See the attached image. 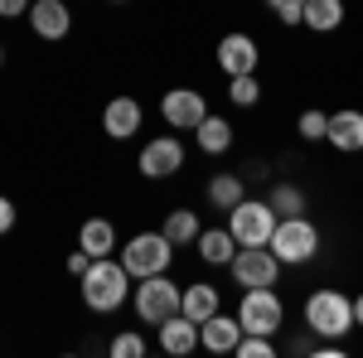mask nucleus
<instances>
[{
  "instance_id": "obj_1",
  "label": "nucleus",
  "mask_w": 363,
  "mask_h": 358,
  "mask_svg": "<svg viewBox=\"0 0 363 358\" xmlns=\"http://www.w3.org/2000/svg\"><path fill=\"white\" fill-rule=\"evenodd\" d=\"M78 286H83V305L87 310H97V315H112L126 305L131 296V272L112 262V257H92V267L78 276Z\"/></svg>"
},
{
  "instance_id": "obj_3",
  "label": "nucleus",
  "mask_w": 363,
  "mask_h": 358,
  "mask_svg": "<svg viewBox=\"0 0 363 358\" xmlns=\"http://www.w3.org/2000/svg\"><path fill=\"white\" fill-rule=\"evenodd\" d=\"M267 247L281 257V267H306L310 257L320 252V228H315L306 213H296V218H277V233H272Z\"/></svg>"
},
{
  "instance_id": "obj_18",
  "label": "nucleus",
  "mask_w": 363,
  "mask_h": 358,
  "mask_svg": "<svg viewBox=\"0 0 363 358\" xmlns=\"http://www.w3.org/2000/svg\"><path fill=\"white\" fill-rule=\"evenodd\" d=\"M199 257H203L208 267H228V262L238 257V237H233L228 228H208V233H199Z\"/></svg>"
},
{
  "instance_id": "obj_5",
  "label": "nucleus",
  "mask_w": 363,
  "mask_h": 358,
  "mask_svg": "<svg viewBox=\"0 0 363 358\" xmlns=\"http://www.w3.org/2000/svg\"><path fill=\"white\" fill-rule=\"evenodd\" d=\"M277 208L262 203V198H242L233 213H228V233L238 237V247H267L272 233H277Z\"/></svg>"
},
{
  "instance_id": "obj_19",
  "label": "nucleus",
  "mask_w": 363,
  "mask_h": 358,
  "mask_svg": "<svg viewBox=\"0 0 363 358\" xmlns=\"http://www.w3.org/2000/svg\"><path fill=\"white\" fill-rule=\"evenodd\" d=\"M242 198H247V184H242L238 174H228V169H223V174H213V179H208V208H223V213H233Z\"/></svg>"
},
{
  "instance_id": "obj_4",
  "label": "nucleus",
  "mask_w": 363,
  "mask_h": 358,
  "mask_svg": "<svg viewBox=\"0 0 363 358\" xmlns=\"http://www.w3.org/2000/svg\"><path fill=\"white\" fill-rule=\"evenodd\" d=\"M116 262L131 272V281H140V276H160V272H169V262H174V242H169L165 233H136V237L121 247Z\"/></svg>"
},
{
  "instance_id": "obj_9",
  "label": "nucleus",
  "mask_w": 363,
  "mask_h": 358,
  "mask_svg": "<svg viewBox=\"0 0 363 358\" xmlns=\"http://www.w3.org/2000/svg\"><path fill=\"white\" fill-rule=\"evenodd\" d=\"M136 169L145 174V179H169V174H179V169H184V145H179L174 136L145 140V145H140Z\"/></svg>"
},
{
  "instance_id": "obj_29",
  "label": "nucleus",
  "mask_w": 363,
  "mask_h": 358,
  "mask_svg": "<svg viewBox=\"0 0 363 358\" xmlns=\"http://www.w3.org/2000/svg\"><path fill=\"white\" fill-rule=\"evenodd\" d=\"M112 354L116 358H140V354H145V339H140V334H116V339H112Z\"/></svg>"
},
{
  "instance_id": "obj_33",
  "label": "nucleus",
  "mask_w": 363,
  "mask_h": 358,
  "mask_svg": "<svg viewBox=\"0 0 363 358\" xmlns=\"http://www.w3.org/2000/svg\"><path fill=\"white\" fill-rule=\"evenodd\" d=\"M354 325H363V296H354Z\"/></svg>"
},
{
  "instance_id": "obj_27",
  "label": "nucleus",
  "mask_w": 363,
  "mask_h": 358,
  "mask_svg": "<svg viewBox=\"0 0 363 358\" xmlns=\"http://www.w3.org/2000/svg\"><path fill=\"white\" fill-rule=\"evenodd\" d=\"M267 10L286 20V25H301V15H306V0H267Z\"/></svg>"
},
{
  "instance_id": "obj_24",
  "label": "nucleus",
  "mask_w": 363,
  "mask_h": 358,
  "mask_svg": "<svg viewBox=\"0 0 363 358\" xmlns=\"http://www.w3.org/2000/svg\"><path fill=\"white\" fill-rule=\"evenodd\" d=\"M272 208H277L281 218H296V213H306V194L296 189V184H277L272 189V198H267Z\"/></svg>"
},
{
  "instance_id": "obj_10",
  "label": "nucleus",
  "mask_w": 363,
  "mask_h": 358,
  "mask_svg": "<svg viewBox=\"0 0 363 358\" xmlns=\"http://www.w3.org/2000/svg\"><path fill=\"white\" fill-rule=\"evenodd\" d=\"M160 111H165V121L174 131H194L199 121L208 116V102H203V92H194V87H174V92H165Z\"/></svg>"
},
{
  "instance_id": "obj_2",
  "label": "nucleus",
  "mask_w": 363,
  "mask_h": 358,
  "mask_svg": "<svg viewBox=\"0 0 363 358\" xmlns=\"http://www.w3.org/2000/svg\"><path fill=\"white\" fill-rule=\"evenodd\" d=\"M306 330L320 339H344L354 330V301L344 291H315L306 301Z\"/></svg>"
},
{
  "instance_id": "obj_22",
  "label": "nucleus",
  "mask_w": 363,
  "mask_h": 358,
  "mask_svg": "<svg viewBox=\"0 0 363 358\" xmlns=\"http://www.w3.org/2000/svg\"><path fill=\"white\" fill-rule=\"evenodd\" d=\"M194 140H199L203 155H223L228 145H233V126H228L223 116H203V121L194 126Z\"/></svg>"
},
{
  "instance_id": "obj_23",
  "label": "nucleus",
  "mask_w": 363,
  "mask_h": 358,
  "mask_svg": "<svg viewBox=\"0 0 363 358\" xmlns=\"http://www.w3.org/2000/svg\"><path fill=\"white\" fill-rule=\"evenodd\" d=\"M160 233H165L174 247H184V242H199V233H203V228H199V213H189V208H174Z\"/></svg>"
},
{
  "instance_id": "obj_35",
  "label": "nucleus",
  "mask_w": 363,
  "mask_h": 358,
  "mask_svg": "<svg viewBox=\"0 0 363 358\" xmlns=\"http://www.w3.org/2000/svg\"><path fill=\"white\" fill-rule=\"evenodd\" d=\"M116 5H121V0H116Z\"/></svg>"
},
{
  "instance_id": "obj_21",
  "label": "nucleus",
  "mask_w": 363,
  "mask_h": 358,
  "mask_svg": "<svg viewBox=\"0 0 363 358\" xmlns=\"http://www.w3.org/2000/svg\"><path fill=\"white\" fill-rule=\"evenodd\" d=\"M179 315H189L194 325H203L208 315H218V291H213V286H184V296H179Z\"/></svg>"
},
{
  "instance_id": "obj_8",
  "label": "nucleus",
  "mask_w": 363,
  "mask_h": 358,
  "mask_svg": "<svg viewBox=\"0 0 363 358\" xmlns=\"http://www.w3.org/2000/svg\"><path fill=\"white\" fill-rule=\"evenodd\" d=\"M228 272H233V281L242 291H252V286H277L281 257L272 247H238V257L228 262Z\"/></svg>"
},
{
  "instance_id": "obj_26",
  "label": "nucleus",
  "mask_w": 363,
  "mask_h": 358,
  "mask_svg": "<svg viewBox=\"0 0 363 358\" xmlns=\"http://www.w3.org/2000/svg\"><path fill=\"white\" fill-rule=\"evenodd\" d=\"M228 97H233L238 107H252V102L262 97V87H257V78H252V73H242V78H233V87H228Z\"/></svg>"
},
{
  "instance_id": "obj_14",
  "label": "nucleus",
  "mask_w": 363,
  "mask_h": 358,
  "mask_svg": "<svg viewBox=\"0 0 363 358\" xmlns=\"http://www.w3.org/2000/svg\"><path fill=\"white\" fill-rule=\"evenodd\" d=\"M102 131L112 140H131L140 131V102L136 97H112L107 111H102Z\"/></svg>"
},
{
  "instance_id": "obj_31",
  "label": "nucleus",
  "mask_w": 363,
  "mask_h": 358,
  "mask_svg": "<svg viewBox=\"0 0 363 358\" xmlns=\"http://www.w3.org/2000/svg\"><path fill=\"white\" fill-rule=\"evenodd\" d=\"M0 15L15 20V15H29V0H0Z\"/></svg>"
},
{
  "instance_id": "obj_30",
  "label": "nucleus",
  "mask_w": 363,
  "mask_h": 358,
  "mask_svg": "<svg viewBox=\"0 0 363 358\" xmlns=\"http://www.w3.org/2000/svg\"><path fill=\"white\" fill-rule=\"evenodd\" d=\"M10 228H15V203H10V198L0 194V237H5Z\"/></svg>"
},
{
  "instance_id": "obj_13",
  "label": "nucleus",
  "mask_w": 363,
  "mask_h": 358,
  "mask_svg": "<svg viewBox=\"0 0 363 358\" xmlns=\"http://www.w3.org/2000/svg\"><path fill=\"white\" fill-rule=\"evenodd\" d=\"M29 25L39 39H63L68 29H73V10L63 5V0H34L29 5Z\"/></svg>"
},
{
  "instance_id": "obj_32",
  "label": "nucleus",
  "mask_w": 363,
  "mask_h": 358,
  "mask_svg": "<svg viewBox=\"0 0 363 358\" xmlns=\"http://www.w3.org/2000/svg\"><path fill=\"white\" fill-rule=\"evenodd\" d=\"M87 267H92V257H87L83 247H78V252H73V257H68V272H73V276H83Z\"/></svg>"
},
{
  "instance_id": "obj_20",
  "label": "nucleus",
  "mask_w": 363,
  "mask_h": 358,
  "mask_svg": "<svg viewBox=\"0 0 363 358\" xmlns=\"http://www.w3.org/2000/svg\"><path fill=\"white\" fill-rule=\"evenodd\" d=\"M301 25L315 29V34H330V29H339V25H344V0H306Z\"/></svg>"
},
{
  "instance_id": "obj_28",
  "label": "nucleus",
  "mask_w": 363,
  "mask_h": 358,
  "mask_svg": "<svg viewBox=\"0 0 363 358\" xmlns=\"http://www.w3.org/2000/svg\"><path fill=\"white\" fill-rule=\"evenodd\" d=\"M325 126H330L325 111H301V136L306 140H325Z\"/></svg>"
},
{
  "instance_id": "obj_16",
  "label": "nucleus",
  "mask_w": 363,
  "mask_h": 358,
  "mask_svg": "<svg viewBox=\"0 0 363 358\" xmlns=\"http://www.w3.org/2000/svg\"><path fill=\"white\" fill-rule=\"evenodd\" d=\"M160 349L174 354V358L194 354V349H199V325L189 320V315H169L165 325H160Z\"/></svg>"
},
{
  "instance_id": "obj_6",
  "label": "nucleus",
  "mask_w": 363,
  "mask_h": 358,
  "mask_svg": "<svg viewBox=\"0 0 363 358\" xmlns=\"http://www.w3.org/2000/svg\"><path fill=\"white\" fill-rule=\"evenodd\" d=\"M238 320H242V334H277L286 320V305L272 286H252V291H242Z\"/></svg>"
},
{
  "instance_id": "obj_25",
  "label": "nucleus",
  "mask_w": 363,
  "mask_h": 358,
  "mask_svg": "<svg viewBox=\"0 0 363 358\" xmlns=\"http://www.w3.org/2000/svg\"><path fill=\"white\" fill-rule=\"evenodd\" d=\"M233 354H238V358H272V354H277V344H272V334H242Z\"/></svg>"
},
{
  "instance_id": "obj_34",
  "label": "nucleus",
  "mask_w": 363,
  "mask_h": 358,
  "mask_svg": "<svg viewBox=\"0 0 363 358\" xmlns=\"http://www.w3.org/2000/svg\"><path fill=\"white\" fill-rule=\"evenodd\" d=\"M0 63H5V44H0Z\"/></svg>"
},
{
  "instance_id": "obj_17",
  "label": "nucleus",
  "mask_w": 363,
  "mask_h": 358,
  "mask_svg": "<svg viewBox=\"0 0 363 358\" xmlns=\"http://www.w3.org/2000/svg\"><path fill=\"white\" fill-rule=\"evenodd\" d=\"M78 247H83L87 257H112L116 252V228L107 218H87L83 228H78Z\"/></svg>"
},
{
  "instance_id": "obj_15",
  "label": "nucleus",
  "mask_w": 363,
  "mask_h": 358,
  "mask_svg": "<svg viewBox=\"0 0 363 358\" xmlns=\"http://www.w3.org/2000/svg\"><path fill=\"white\" fill-rule=\"evenodd\" d=\"M325 140L335 145V150H344V155H354V150H363V111L344 107L330 116V126H325Z\"/></svg>"
},
{
  "instance_id": "obj_7",
  "label": "nucleus",
  "mask_w": 363,
  "mask_h": 358,
  "mask_svg": "<svg viewBox=\"0 0 363 358\" xmlns=\"http://www.w3.org/2000/svg\"><path fill=\"white\" fill-rule=\"evenodd\" d=\"M179 286L169 281L165 272L160 276H140V286H136V315L145 320V325H165L169 315H179Z\"/></svg>"
},
{
  "instance_id": "obj_12",
  "label": "nucleus",
  "mask_w": 363,
  "mask_h": 358,
  "mask_svg": "<svg viewBox=\"0 0 363 358\" xmlns=\"http://www.w3.org/2000/svg\"><path fill=\"white\" fill-rule=\"evenodd\" d=\"M238 339H242V320H233V315H208L203 325H199V349H208V354H233L238 349Z\"/></svg>"
},
{
  "instance_id": "obj_11",
  "label": "nucleus",
  "mask_w": 363,
  "mask_h": 358,
  "mask_svg": "<svg viewBox=\"0 0 363 358\" xmlns=\"http://www.w3.org/2000/svg\"><path fill=\"white\" fill-rule=\"evenodd\" d=\"M257 39L252 34H223L218 39V68L228 78H242V73H257Z\"/></svg>"
}]
</instances>
